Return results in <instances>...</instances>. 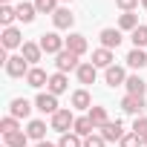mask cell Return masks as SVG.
Wrapping results in <instances>:
<instances>
[{"mask_svg": "<svg viewBox=\"0 0 147 147\" xmlns=\"http://www.w3.org/2000/svg\"><path fill=\"white\" fill-rule=\"evenodd\" d=\"M38 43H40V49H43L46 55H58V52L66 49V38H61L58 32H43Z\"/></svg>", "mask_w": 147, "mask_h": 147, "instance_id": "cell-1", "label": "cell"}, {"mask_svg": "<svg viewBox=\"0 0 147 147\" xmlns=\"http://www.w3.org/2000/svg\"><path fill=\"white\" fill-rule=\"evenodd\" d=\"M29 69H32V66H29V61H26L23 55H12V58L6 61V75H9V78H26Z\"/></svg>", "mask_w": 147, "mask_h": 147, "instance_id": "cell-2", "label": "cell"}, {"mask_svg": "<svg viewBox=\"0 0 147 147\" xmlns=\"http://www.w3.org/2000/svg\"><path fill=\"white\" fill-rule=\"evenodd\" d=\"M55 66H58V72H72V69H78L81 66V61H78V55L75 52H69V49H63V52H58L55 55Z\"/></svg>", "mask_w": 147, "mask_h": 147, "instance_id": "cell-3", "label": "cell"}, {"mask_svg": "<svg viewBox=\"0 0 147 147\" xmlns=\"http://www.w3.org/2000/svg\"><path fill=\"white\" fill-rule=\"evenodd\" d=\"M69 127H75V115H72V110H58L52 115V130H58L63 136V133H69Z\"/></svg>", "mask_w": 147, "mask_h": 147, "instance_id": "cell-4", "label": "cell"}, {"mask_svg": "<svg viewBox=\"0 0 147 147\" xmlns=\"http://www.w3.org/2000/svg\"><path fill=\"white\" fill-rule=\"evenodd\" d=\"M121 110L127 115H144V95H124L121 98Z\"/></svg>", "mask_w": 147, "mask_h": 147, "instance_id": "cell-5", "label": "cell"}, {"mask_svg": "<svg viewBox=\"0 0 147 147\" xmlns=\"http://www.w3.org/2000/svg\"><path fill=\"white\" fill-rule=\"evenodd\" d=\"M35 107L40 110V113H46V115H55L61 107H58V95H52V92H40L38 98H35Z\"/></svg>", "mask_w": 147, "mask_h": 147, "instance_id": "cell-6", "label": "cell"}, {"mask_svg": "<svg viewBox=\"0 0 147 147\" xmlns=\"http://www.w3.org/2000/svg\"><path fill=\"white\" fill-rule=\"evenodd\" d=\"M3 49L9 52V49H20L26 40H23V35H20V29H15V26H9V29H3Z\"/></svg>", "mask_w": 147, "mask_h": 147, "instance_id": "cell-7", "label": "cell"}, {"mask_svg": "<svg viewBox=\"0 0 147 147\" xmlns=\"http://www.w3.org/2000/svg\"><path fill=\"white\" fill-rule=\"evenodd\" d=\"M104 141H121L127 133H124V127H121V121H107L104 127H101V133H98Z\"/></svg>", "mask_w": 147, "mask_h": 147, "instance_id": "cell-8", "label": "cell"}, {"mask_svg": "<svg viewBox=\"0 0 147 147\" xmlns=\"http://www.w3.org/2000/svg\"><path fill=\"white\" fill-rule=\"evenodd\" d=\"M104 81H107V87H124V84H127V72L113 63V66L104 69Z\"/></svg>", "mask_w": 147, "mask_h": 147, "instance_id": "cell-9", "label": "cell"}, {"mask_svg": "<svg viewBox=\"0 0 147 147\" xmlns=\"http://www.w3.org/2000/svg\"><path fill=\"white\" fill-rule=\"evenodd\" d=\"M101 46L104 49H118V43H121V29H113V26H107V29H101Z\"/></svg>", "mask_w": 147, "mask_h": 147, "instance_id": "cell-10", "label": "cell"}, {"mask_svg": "<svg viewBox=\"0 0 147 147\" xmlns=\"http://www.w3.org/2000/svg\"><path fill=\"white\" fill-rule=\"evenodd\" d=\"M66 90H69V81H66V75H63V72H55V75H49L46 92H52V95H61V92H66Z\"/></svg>", "mask_w": 147, "mask_h": 147, "instance_id": "cell-11", "label": "cell"}, {"mask_svg": "<svg viewBox=\"0 0 147 147\" xmlns=\"http://www.w3.org/2000/svg\"><path fill=\"white\" fill-rule=\"evenodd\" d=\"M75 75H78V81L81 84H95V78H98V66L90 61V63H81L78 69H75Z\"/></svg>", "mask_w": 147, "mask_h": 147, "instance_id": "cell-12", "label": "cell"}, {"mask_svg": "<svg viewBox=\"0 0 147 147\" xmlns=\"http://www.w3.org/2000/svg\"><path fill=\"white\" fill-rule=\"evenodd\" d=\"M52 23H55V29H72V23H75V15H72L69 9H58L55 15H52Z\"/></svg>", "mask_w": 147, "mask_h": 147, "instance_id": "cell-13", "label": "cell"}, {"mask_svg": "<svg viewBox=\"0 0 147 147\" xmlns=\"http://www.w3.org/2000/svg\"><path fill=\"white\" fill-rule=\"evenodd\" d=\"M29 113H32V104H29L26 98H12L9 115H15V118H29Z\"/></svg>", "mask_w": 147, "mask_h": 147, "instance_id": "cell-14", "label": "cell"}, {"mask_svg": "<svg viewBox=\"0 0 147 147\" xmlns=\"http://www.w3.org/2000/svg\"><path fill=\"white\" fill-rule=\"evenodd\" d=\"M127 66L130 69H144L147 66V49H130V55H127Z\"/></svg>", "mask_w": 147, "mask_h": 147, "instance_id": "cell-15", "label": "cell"}, {"mask_svg": "<svg viewBox=\"0 0 147 147\" xmlns=\"http://www.w3.org/2000/svg\"><path fill=\"white\" fill-rule=\"evenodd\" d=\"M26 84L35 87V90H40L43 84H49V75H46L40 66H32V69H29V75H26Z\"/></svg>", "mask_w": 147, "mask_h": 147, "instance_id": "cell-16", "label": "cell"}, {"mask_svg": "<svg viewBox=\"0 0 147 147\" xmlns=\"http://www.w3.org/2000/svg\"><path fill=\"white\" fill-rule=\"evenodd\" d=\"M20 55H23L29 63H38V61H40V55H43V49H40V43H32V40H26V43L20 46Z\"/></svg>", "mask_w": 147, "mask_h": 147, "instance_id": "cell-17", "label": "cell"}, {"mask_svg": "<svg viewBox=\"0 0 147 147\" xmlns=\"http://www.w3.org/2000/svg\"><path fill=\"white\" fill-rule=\"evenodd\" d=\"M87 46H90V43H87L84 35H69V38H66V49H69V52H75L78 58L87 52Z\"/></svg>", "mask_w": 147, "mask_h": 147, "instance_id": "cell-18", "label": "cell"}, {"mask_svg": "<svg viewBox=\"0 0 147 147\" xmlns=\"http://www.w3.org/2000/svg\"><path fill=\"white\" fill-rule=\"evenodd\" d=\"M72 107L75 110H92V98L87 90H75L72 92Z\"/></svg>", "mask_w": 147, "mask_h": 147, "instance_id": "cell-19", "label": "cell"}, {"mask_svg": "<svg viewBox=\"0 0 147 147\" xmlns=\"http://www.w3.org/2000/svg\"><path fill=\"white\" fill-rule=\"evenodd\" d=\"M87 118L92 121V127H95V130H101V127L110 121V118H107V107H92V110L87 113Z\"/></svg>", "mask_w": 147, "mask_h": 147, "instance_id": "cell-20", "label": "cell"}, {"mask_svg": "<svg viewBox=\"0 0 147 147\" xmlns=\"http://www.w3.org/2000/svg\"><path fill=\"white\" fill-rule=\"evenodd\" d=\"M92 121L87 118V115H81V118H75V127H72V133L75 136H81V138H87V136H92Z\"/></svg>", "mask_w": 147, "mask_h": 147, "instance_id": "cell-21", "label": "cell"}, {"mask_svg": "<svg viewBox=\"0 0 147 147\" xmlns=\"http://www.w3.org/2000/svg\"><path fill=\"white\" fill-rule=\"evenodd\" d=\"M15 9H18V20H20V23H32L35 15H38L35 3H20V6H15Z\"/></svg>", "mask_w": 147, "mask_h": 147, "instance_id": "cell-22", "label": "cell"}, {"mask_svg": "<svg viewBox=\"0 0 147 147\" xmlns=\"http://www.w3.org/2000/svg\"><path fill=\"white\" fill-rule=\"evenodd\" d=\"M92 63H95V66H104V69L113 66V49H104V46L95 49V52H92Z\"/></svg>", "mask_w": 147, "mask_h": 147, "instance_id": "cell-23", "label": "cell"}, {"mask_svg": "<svg viewBox=\"0 0 147 147\" xmlns=\"http://www.w3.org/2000/svg\"><path fill=\"white\" fill-rule=\"evenodd\" d=\"M124 87H127V95H144V92H147V84H144L138 75H130Z\"/></svg>", "mask_w": 147, "mask_h": 147, "instance_id": "cell-24", "label": "cell"}, {"mask_svg": "<svg viewBox=\"0 0 147 147\" xmlns=\"http://www.w3.org/2000/svg\"><path fill=\"white\" fill-rule=\"evenodd\" d=\"M26 136H29V138H35V141H43V136H46V124H43L40 118L29 121V127H26Z\"/></svg>", "mask_w": 147, "mask_h": 147, "instance_id": "cell-25", "label": "cell"}, {"mask_svg": "<svg viewBox=\"0 0 147 147\" xmlns=\"http://www.w3.org/2000/svg\"><path fill=\"white\" fill-rule=\"evenodd\" d=\"M118 29H124V32H133V29H138V15H133V12H124V15L118 18Z\"/></svg>", "mask_w": 147, "mask_h": 147, "instance_id": "cell-26", "label": "cell"}, {"mask_svg": "<svg viewBox=\"0 0 147 147\" xmlns=\"http://www.w3.org/2000/svg\"><path fill=\"white\" fill-rule=\"evenodd\" d=\"M15 20H18V9L15 6H0V23H3V29H9Z\"/></svg>", "mask_w": 147, "mask_h": 147, "instance_id": "cell-27", "label": "cell"}, {"mask_svg": "<svg viewBox=\"0 0 147 147\" xmlns=\"http://www.w3.org/2000/svg\"><path fill=\"white\" fill-rule=\"evenodd\" d=\"M130 38H133V46H136V49H147V26L133 29V32H130Z\"/></svg>", "mask_w": 147, "mask_h": 147, "instance_id": "cell-28", "label": "cell"}, {"mask_svg": "<svg viewBox=\"0 0 147 147\" xmlns=\"http://www.w3.org/2000/svg\"><path fill=\"white\" fill-rule=\"evenodd\" d=\"M26 141H29V136H26L23 130H18V133H9V136H6V147H26Z\"/></svg>", "mask_w": 147, "mask_h": 147, "instance_id": "cell-29", "label": "cell"}, {"mask_svg": "<svg viewBox=\"0 0 147 147\" xmlns=\"http://www.w3.org/2000/svg\"><path fill=\"white\" fill-rule=\"evenodd\" d=\"M58 147H84V138L75 136V133H63L61 141H58Z\"/></svg>", "mask_w": 147, "mask_h": 147, "instance_id": "cell-30", "label": "cell"}, {"mask_svg": "<svg viewBox=\"0 0 147 147\" xmlns=\"http://www.w3.org/2000/svg\"><path fill=\"white\" fill-rule=\"evenodd\" d=\"M35 9L40 15H55L58 12V0H35Z\"/></svg>", "mask_w": 147, "mask_h": 147, "instance_id": "cell-31", "label": "cell"}, {"mask_svg": "<svg viewBox=\"0 0 147 147\" xmlns=\"http://www.w3.org/2000/svg\"><path fill=\"white\" fill-rule=\"evenodd\" d=\"M0 130H3V136H9V133H18V130H20V124H18V118H15V115H6L3 121H0Z\"/></svg>", "mask_w": 147, "mask_h": 147, "instance_id": "cell-32", "label": "cell"}, {"mask_svg": "<svg viewBox=\"0 0 147 147\" xmlns=\"http://www.w3.org/2000/svg\"><path fill=\"white\" fill-rule=\"evenodd\" d=\"M118 144H121V147H141L144 141H141V136H138V133H127Z\"/></svg>", "mask_w": 147, "mask_h": 147, "instance_id": "cell-33", "label": "cell"}, {"mask_svg": "<svg viewBox=\"0 0 147 147\" xmlns=\"http://www.w3.org/2000/svg\"><path fill=\"white\" fill-rule=\"evenodd\" d=\"M133 133H138L141 138L147 136V115H138V118L133 121Z\"/></svg>", "mask_w": 147, "mask_h": 147, "instance_id": "cell-34", "label": "cell"}, {"mask_svg": "<svg viewBox=\"0 0 147 147\" xmlns=\"http://www.w3.org/2000/svg\"><path fill=\"white\" fill-rule=\"evenodd\" d=\"M104 144H107V141H104V138H101V136H95V133H92V136H87V138H84V147H104Z\"/></svg>", "mask_w": 147, "mask_h": 147, "instance_id": "cell-35", "label": "cell"}, {"mask_svg": "<svg viewBox=\"0 0 147 147\" xmlns=\"http://www.w3.org/2000/svg\"><path fill=\"white\" fill-rule=\"evenodd\" d=\"M138 3H141V0H115V6H118V9H124V12H133Z\"/></svg>", "mask_w": 147, "mask_h": 147, "instance_id": "cell-36", "label": "cell"}, {"mask_svg": "<svg viewBox=\"0 0 147 147\" xmlns=\"http://www.w3.org/2000/svg\"><path fill=\"white\" fill-rule=\"evenodd\" d=\"M38 147H58V144H49V141H38Z\"/></svg>", "mask_w": 147, "mask_h": 147, "instance_id": "cell-37", "label": "cell"}, {"mask_svg": "<svg viewBox=\"0 0 147 147\" xmlns=\"http://www.w3.org/2000/svg\"><path fill=\"white\" fill-rule=\"evenodd\" d=\"M141 6H144V9H147V0H141Z\"/></svg>", "mask_w": 147, "mask_h": 147, "instance_id": "cell-38", "label": "cell"}, {"mask_svg": "<svg viewBox=\"0 0 147 147\" xmlns=\"http://www.w3.org/2000/svg\"><path fill=\"white\" fill-rule=\"evenodd\" d=\"M3 6H9V0H3Z\"/></svg>", "mask_w": 147, "mask_h": 147, "instance_id": "cell-39", "label": "cell"}, {"mask_svg": "<svg viewBox=\"0 0 147 147\" xmlns=\"http://www.w3.org/2000/svg\"><path fill=\"white\" fill-rule=\"evenodd\" d=\"M141 141H144V144H147V136H144V138H141Z\"/></svg>", "mask_w": 147, "mask_h": 147, "instance_id": "cell-40", "label": "cell"}, {"mask_svg": "<svg viewBox=\"0 0 147 147\" xmlns=\"http://www.w3.org/2000/svg\"><path fill=\"white\" fill-rule=\"evenodd\" d=\"M63 3H72V0H63Z\"/></svg>", "mask_w": 147, "mask_h": 147, "instance_id": "cell-41", "label": "cell"}]
</instances>
